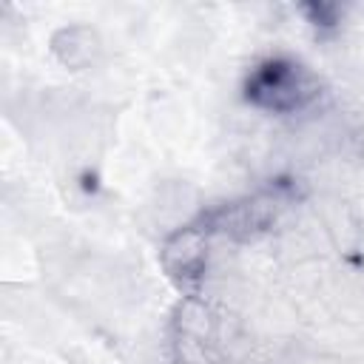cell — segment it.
<instances>
[{
  "instance_id": "obj_1",
  "label": "cell",
  "mask_w": 364,
  "mask_h": 364,
  "mask_svg": "<svg viewBox=\"0 0 364 364\" xmlns=\"http://www.w3.org/2000/svg\"><path fill=\"white\" fill-rule=\"evenodd\" d=\"M313 91L304 82L299 65H290V63H282V60H273V63L262 65L250 77V82H247V97L253 102L267 105V108H276V111L296 108Z\"/></svg>"
}]
</instances>
